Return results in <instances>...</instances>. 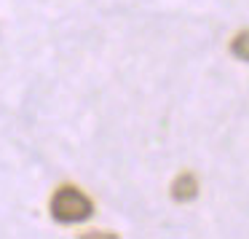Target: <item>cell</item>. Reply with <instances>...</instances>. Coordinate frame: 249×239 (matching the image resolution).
I'll return each instance as SVG.
<instances>
[{
  "instance_id": "6da1fadb",
  "label": "cell",
  "mask_w": 249,
  "mask_h": 239,
  "mask_svg": "<svg viewBox=\"0 0 249 239\" xmlns=\"http://www.w3.org/2000/svg\"><path fill=\"white\" fill-rule=\"evenodd\" d=\"M94 212V204L83 191L72 188V185H65L54 194L51 199V215L59 223H81L86 220Z\"/></svg>"
},
{
  "instance_id": "7a4b0ae2",
  "label": "cell",
  "mask_w": 249,
  "mask_h": 239,
  "mask_svg": "<svg viewBox=\"0 0 249 239\" xmlns=\"http://www.w3.org/2000/svg\"><path fill=\"white\" fill-rule=\"evenodd\" d=\"M172 196H174V201H193L196 196H198V180L190 172L179 175L172 185Z\"/></svg>"
},
{
  "instance_id": "3957f363",
  "label": "cell",
  "mask_w": 249,
  "mask_h": 239,
  "mask_svg": "<svg viewBox=\"0 0 249 239\" xmlns=\"http://www.w3.org/2000/svg\"><path fill=\"white\" fill-rule=\"evenodd\" d=\"M231 54L241 62H249V30H244V33H238L236 38H233Z\"/></svg>"
}]
</instances>
